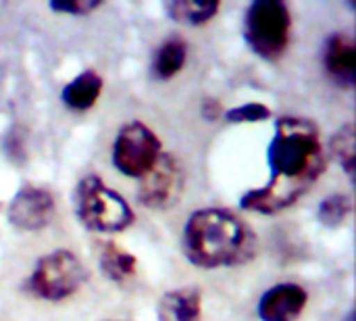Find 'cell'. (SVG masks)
<instances>
[{
	"label": "cell",
	"instance_id": "cell-11",
	"mask_svg": "<svg viewBox=\"0 0 356 321\" xmlns=\"http://www.w3.org/2000/svg\"><path fill=\"white\" fill-rule=\"evenodd\" d=\"M159 321H202V295L198 288H177L161 297Z\"/></svg>",
	"mask_w": 356,
	"mask_h": 321
},
{
	"label": "cell",
	"instance_id": "cell-12",
	"mask_svg": "<svg viewBox=\"0 0 356 321\" xmlns=\"http://www.w3.org/2000/svg\"><path fill=\"white\" fill-rule=\"evenodd\" d=\"M102 94V77L96 71H83L63 90V102L73 111H88Z\"/></svg>",
	"mask_w": 356,
	"mask_h": 321
},
{
	"label": "cell",
	"instance_id": "cell-9",
	"mask_svg": "<svg viewBox=\"0 0 356 321\" xmlns=\"http://www.w3.org/2000/svg\"><path fill=\"white\" fill-rule=\"evenodd\" d=\"M309 303V295L298 284H277L259 301V318L263 321H296Z\"/></svg>",
	"mask_w": 356,
	"mask_h": 321
},
{
	"label": "cell",
	"instance_id": "cell-1",
	"mask_svg": "<svg viewBox=\"0 0 356 321\" xmlns=\"http://www.w3.org/2000/svg\"><path fill=\"white\" fill-rule=\"evenodd\" d=\"M271 180L250 190L240 205L246 211L275 215L296 205L327 169V157L319 127L305 117H280L269 146Z\"/></svg>",
	"mask_w": 356,
	"mask_h": 321
},
{
	"label": "cell",
	"instance_id": "cell-20",
	"mask_svg": "<svg viewBox=\"0 0 356 321\" xmlns=\"http://www.w3.org/2000/svg\"><path fill=\"white\" fill-rule=\"evenodd\" d=\"M202 113H204V117H209L211 121H213V119H217V117H221V109H219L217 100H204V104H202Z\"/></svg>",
	"mask_w": 356,
	"mask_h": 321
},
{
	"label": "cell",
	"instance_id": "cell-15",
	"mask_svg": "<svg viewBox=\"0 0 356 321\" xmlns=\"http://www.w3.org/2000/svg\"><path fill=\"white\" fill-rule=\"evenodd\" d=\"M219 8H221V4L215 0H204V2L175 0V2L167 4L169 17L177 23H184V25H204L219 13Z\"/></svg>",
	"mask_w": 356,
	"mask_h": 321
},
{
	"label": "cell",
	"instance_id": "cell-19",
	"mask_svg": "<svg viewBox=\"0 0 356 321\" xmlns=\"http://www.w3.org/2000/svg\"><path fill=\"white\" fill-rule=\"evenodd\" d=\"M50 8H52V10H56V13H67V15L83 17V15H90L92 10L100 8V2H90V0H77V2H71V4L52 2V4H50Z\"/></svg>",
	"mask_w": 356,
	"mask_h": 321
},
{
	"label": "cell",
	"instance_id": "cell-2",
	"mask_svg": "<svg viewBox=\"0 0 356 321\" xmlns=\"http://www.w3.org/2000/svg\"><path fill=\"white\" fill-rule=\"evenodd\" d=\"M259 249L252 228L227 209H200L184 228L186 259L200 269L248 263Z\"/></svg>",
	"mask_w": 356,
	"mask_h": 321
},
{
	"label": "cell",
	"instance_id": "cell-5",
	"mask_svg": "<svg viewBox=\"0 0 356 321\" xmlns=\"http://www.w3.org/2000/svg\"><path fill=\"white\" fill-rule=\"evenodd\" d=\"M88 282V269L77 255L67 249L44 255L29 278V290L44 301L58 303L73 297Z\"/></svg>",
	"mask_w": 356,
	"mask_h": 321
},
{
	"label": "cell",
	"instance_id": "cell-17",
	"mask_svg": "<svg viewBox=\"0 0 356 321\" xmlns=\"http://www.w3.org/2000/svg\"><path fill=\"white\" fill-rule=\"evenodd\" d=\"M350 213H353V203L346 194H332L317 209L319 224L332 230L340 228L350 217Z\"/></svg>",
	"mask_w": 356,
	"mask_h": 321
},
{
	"label": "cell",
	"instance_id": "cell-16",
	"mask_svg": "<svg viewBox=\"0 0 356 321\" xmlns=\"http://www.w3.org/2000/svg\"><path fill=\"white\" fill-rule=\"evenodd\" d=\"M330 152L350 180H355V125H342L330 140Z\"/></svg>",
	"mask_w": 356,
	"mask_h": 321
},
{
	"label": "cell",
	"instance_id": "cell-18",
	"mask_svg": "<svg viewBox=\"0 0 356 321\" xmlns=\"http://www.w3.org/2000/svg\"><path fill=\"white\" fill-rule=\"evenodd\" d=\"M271 117L269 107L261 104V102H248L236 109H229L225 113V119L229 123H257V121H267Z\"/></svg>",
	"mask_w": 356,
	"mask_h": 321
},
{
	"label": "cell",
	"instance_id": "cell-8",
	"mask_svg": "<svg viewBox=\"0 0 356 321\" xmlns=\"http://www.w3.org/2000/svg\"><path fill=\"white\" fill-rule=\"evenodd\" d=\"M56 203L50 190L40 186H23L8 205V224L19 232H40L54 219Z\"/></svg>",
	"mask_w": 356,
	"mask_h": 321
},
{
	"label": "cell",
	"instance_id": "cell-7",
	"mask_svg": "<svg viewBox=\"0 0 356 321\" xmlns=\"http://www.w3.org/2000/svg\"><path fill=\"white\" fill-rule=\"evenodd\" d=\"M186 186V169L173 155H161L159 163L138 188V201L148 209H169L179 203Z\"/></svg>",
	"mask_w": 356,
	"mask_h": 321
},
{
	"label": "cell",
	"instance_id": "cell-13",
	"mask_svg": "<svg viewBox=\"0 0 356 321\" xmlns=\"http://www.w3.org/2000/svg\"><path fill=\"white\" fill-rule=\"evenodd\" d=\"M100 269L111 282L123 284L136 274L138 261L125 249L117 246L115 242H108L102 246V253H100Z\"/></svg>",
	"mask_w": 356,
	"mask_h": 321
},
{
	"label": "cell",
	"instance_id": "cell-6",
	"mask_svg": "<svg viewBox=\"0 0 356 321\" xmlns=\"http://www.w3.org/2000/svg\"><path fill=\"white\" fill-rule=\"evenodd\" d=\"M163 146L159 136L144 123L131 121L123 125L115 138L113 163L127 178H146L159 163Z\"/></svg>",
	"mask_w": 356,
	"mask_h": 321
},
{
	"label": "cell",
	"instance_id": "cell-4",
	"mask_svg": "<svg viewBox=\"0 0 356 321\" xmlns=\"http://www.w3.org/2000/svg\"><path fill=\"white\" fill-rule=\"evenodd\" d=\"M292 15L282 0H257L244 21V40L254 54L277 61L290 46Z\"/></svg>",
	"mask_w": 356,
	"mask_h": 321
},
{
	"label": "cell",
	"instance_id": "cell-10",
	"mask_svg": "<svg viewBox=\"0 0 356 321\" xmlns=\"http://www.w3.org/2000/svg\"><path fill=\"white\" fill-rule=\"evenodd\" d=\"M323 65L327 75L342 88L350 90L356 81V46L348 33H334L325 42Z\"/></svg>",
	"mask_w": 356,
	"mask_h": 321
},
{
	"label": "cell",
	"instance_id": "cell-3",
	"mask_svg": "<svg viewBox=\"0 0 356 321\" xmlns=\"http://www.w3.org/2000/svg\"><path fill=\"white\" fill-rule=\"evenodd\" d=\"M75 213L79 221L100 234H117L134 224V209L98 175H86L75 190Z\"/></svg>",
	"mask_w": 356,
	"mask_h": 321
},
{
	"label": "cell",
	"instance_id": "cell-14",
	"mask_svg": "<svg viewBox=\"0 0 356 321\" xmlns=\"http://www.w3.org/2000/svg\"><path fill=\"white\" fill-rule=\"evenodd\" d=\"M186 58H188V44L179 38H169L156 48L152 71L159 79H171L173 75L181 71V67L186 65Z\"/></svg>",
	"mask_w": 356,
	"mask_h": 321
}]
</instances>
